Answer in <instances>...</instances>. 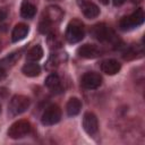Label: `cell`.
I'll return each instance as SVG.
<instances>
[{
  "mask_svg": "<svg viewBox=\"0 0 145 145\" xmlns=\"http://www.w3.org/2000/svg\"><path fill=\"white\" fill-rule=\"evenodd\" d=\"M136 54H137V50H136L135 48H130L129 50H127V51L123 53V59H126V60L134 59V58L137 57Z\"/></svg>",
  "mask_w": 145,
  "mask_h": 145,
  "instance_id": "20",
  "label": "cell"
},
{
  "mask_svg": "<svg viewBox=\"0 0 145 145\" xmlns=\"http://www.w3.org/2000/svg\"><path fill=\"white\" fill-rule=\"evenodd\" d=\"M84 35H85V29L79 20L74 19L68 24L65 33V37L69 43H77L82 41L84 39Z\"/></svg>",
  "mask_w": 145,
  "mask_h": 145,
  "instance_id": "3",
  "label": "cell"
},
{
  "mask_svg": "<svg viewBox=\"0 0 145 145\" xmlns=\"http://www.w3.org/2000/svg\"><path fill=\"white\" fill-rule=\"evenodd\" d=\"M63 16V11L58 7V6H49L44 10V17L43 19L49 20L51 24L52 23H58Z\"/></svg>",
  "mask_w": 145,
  "mask_h": 145,
  "instance_id": "11",
  "label": "cell"
},
{
  "mask_svg": "<svg viewBox=\"0 0 145 145\" xmlns=\"http://www.w3.org/2000/svg\"><path fill=\"white\" fill-rule=\"evenodd\" d=\"M43 57V49L40 44L37 45H34L26 54V59L28 61H33V62H36L39 61L41 58Z\"/></svg>",
  "mask_w": 145,
  "mask_h": 145,
  "instance_id": "18",
  "label": "cell"
},
{
  "mask_svg": "<svg viewBox=\"0 0 145 145\" xmlns=\"http://www.w3.org/2000/svg\"><path fill=\"white\" fill-rule=\"evenodd\" d=\"M28 32H29V28H28V26H27L26 24H23V23L17 24V25L14 27V29H12V33H11V41H12V42H19V41L24 40V39L27 36Z\"/></svg>",
  "mask_w": 145,
  "mask_h": 145,
  "instance_id": "13",
  "label": "cell"
},
{
  "mask_svg": "<svg viewBox=\"0 0 145 145\" xmlns=\"http://www.w3.org/2000/svg\"><path fill=\"white\" fill-rule=\"evenodd\" d=\"M60 118H61V109L57 104H51L44 110L41 121L44 126H52L59 122Z\"/></svg>",
  "mask_w": 145,
  "mask_h": 145,
  "instance_id": "5",
  "label": "cell"
},
{
  "mask_svg": "<svg viewBox=\"0 0 145 145\" xmlns=\"http://www.w3.org/2000/svg\"><path fill=\"white\" fill-rule=\"evenodd\" d=\"M6 75H7V72H6V70H5V68L0 65V80H2L5 77H6Z\"/></svg>",
  "mask_w": 145,
  "mask_h": 145,
  "instance_id": "22",
  "label": "cell"
},
{
  "mask_svg": "<svg viewBox=\"0 0 145 145\" xmlns=\"http://www.w3.org/2000/svg\"><path fill=\"white\" fill-rule=\"evenodd\" d=\"M22 71L25 76L27 77H36L40 75L41 72V67L39 63L36 62H33V61H29L28 63L24 65L23 68H22Z\"/></svg>",
  "mask_w": 145,
  "mask_h": 145,
  "instance_id": "17",
  "label": "cell"
},
{
  "mask_svg": "<svg viewBox=\"0 0 145 145\" xmlns=\"http://www.w3.org/2000/svg\"><path fill=\"white\" fill-rule=\"evenodd\" d=\"M144 19H145V16H144L143 9L138 8L133 14L123 17L119 22V27L122 31H130V29H134V28L140 26L144 23Z\"/></svg>",
  "mask_w": 145,
  "mask_h": 145,
  "instance_id": "1",
  "label": "cell"
},
{
  "mask_svg": "<svg viewBox=\"0 0 145 145\" xmlns=\"http://www.w3.org/2000/svg\"><path fill=\"white\" fill-rule=\"evenodd\" d=\"M92 34L100 42H108L111 41V39L113 37V32L105 24H97L93 26Z\"/></svg>",
  "mask_w": 145,
  "mask_h": 145,
  "instance_id": "7",
  "label": "cell"
},
{
  "mask_svg": "<svg viewBox=\"0 0 145 145\" xmlns=\"http://www.w3.org/2000/svg\"><path fill=\"white\" fill-rule=\"evenodd\" d=\"M0 111H1V106H0Z\"/></svg>",
  "mask_w": 145,
  "mask_h": 145,
  "instance_id": "26",
  "label": "cell"
},
{
  "mask_svg": "<svg viewBox=\"0 0 145 145\" xmlns=\"http://www.w3.org/2000/svg\"><path fill=\"white\" fill-rule=\"evenodd\" d=\"M121 65L116 59H106L101 62V70L106 75H116L119 72Z\"/></svg>",
  "mask_w": 145,
  "mask_h": 145,
  "instance_id": "12",
  "label": "cell"
},
{
  "mask_svg": "<svg viewBox=\"0 0 145 145\" xmlns=\"http://www.w3.org/2000/svg\"><path fill=\"white\" fill-rule=\"evenodd\" d=\"M100 2L103 3V5H106V3L109 2V0H100Z\"/></svg>",
  "mask_w": 145,
  "mask_h": 145,
  "instance_id": "24",
  "label": "cell"
},
{
  "mask_svg": "<svg viewBox=\"0 0 145 145\" xmlns=\"http://www.w3.org/2000/svg\"><path fill=\"white\" fill-rule=\"evenodd\" d=\"M80 109H82V102H80V100L77 99V97H70L69 101L67 102V105H66L67 114L70 116V117L77 116L80 112Z\"/></svg>",
  "mask_w": 145,
  "mask_h": 145,
  "instance_id": "16",
  "label": "cell"
},
{
  "mask_svg": "<svg viewBox=\"0 0 145 145\" xmlns=\"http://www.w3.org/2000/svg\"><path fill=\"white\" fill-rule=\"evenodd\" d=\"M77 3L80 8V11L83 12V15L86 18L93 19V18H96L100 15V9L94 2L86 1V0H78Z\"/></svg>",
  "mask_w": 145,
  "mask_h": 145,
  "instance_id": "8",
  "label": "cell"
},
{
  "mask_svg": "<svg viewBox=\"0 0 145 145\" xmlns=\"http://www.w3.org/2000/svg\"><path fill=\"white\" fill-rule=\"evenodd\" d=\"M125 1L126 0H112V2H113L114 6H121L122 3H125Z\"/></svg>",
  "mask_w": 145,
  "mask_h": 145,
  "instance_id": "23",
  "label": "cell"
},
{
  "mask_svg": "<svg viewBox=\"0 0 145 145\" xmlns=\"http://www.w3.org/2000/svg\"><path fill=\"white\" fill-rule=\"evenodd\" d=\"M40 32L43 33V34H49L50 31H51V23L46 19H43L41 23H40V27H39Z\"/></svg>",
  "mask_w": 145,
  "mask_h": 145,
  "instance_id": "19",
  "label": "cell"
},
{
  "mask_svg": "<svg viewBox=\"0 0 145 145\" xmlns=\"http://www.w3.org/2000/svg\"><path fill=\"white\" fill-rule=\"evenodd\" d=\"M8 15V11L6 8H0V22H2Z\"/></svg>",
  "mask_w": 145,
  "mask_h": 145,
  "instance_id": "21",
  "label": "cell"
},
{
  "mask_svg": "<svg viewBox=\"0 0 145 145\" xmlns=\"http://www.w3.org/2000/svg\"><path fill=\"white\" fill-rule=\"evenodd\" d=\"M31 131V123L27 120H18L8 129V136L12 139H19L27 136Z\"/></svg>",
  "mask_w": 145,
  "mask_h": 145,
  "instance_id": "4",
  "label": "cell"
},
{
  "mask_svg": "<svg viewBox=\"0 0 145 145\" xmlns=\"http://www.w3.org/2000/svg\"><path fill=\"white\" fill-rule=\"evenodd\" d=\"M80 84L86 89H95L102 84V77L97 72L89 71V72H86L83 75Z\"/></svg>",
  "mask_w": 145,
  "mask_h": 145,
  "instance_id": "6",
  "label": "cell"
},
{
  "mask_svg": "<svg viewBox=\"0 0 145 145\" xmlns=\"http://www.w3.org/2000/svg\"><path fill=\"white\" fill-rule=\"evenodd\" d=\"M77 54L85 59H94L101 54V50L94 44H84L77 49Z\"/></svg>",
  "mask_w": 145,
  "mask_h": 145,
  "instance_id": "10",
  "label": "cell"
},
{
  "mask_svg": "<svg viewBox=\"0 0 145 145\" xmlns=\"http://www.w3.org/2000/svg\"><path fill=\"white\" fill-rule=\"evenodd\" d=\"M31 105V100L29 97L25 96V95H20L17 94L15 96L11 97L9 105H8V112L10 116L15 117L18 114L24 113Z\"/></svg>",
  "mask_w": 145,
  "mask_h": 145,
  "instance_id": "2",
  "label": "cell"
},
{
  "mask_svg": "<svg viewBox=\"0 0 145 145\" xmlns=\"http://www.w3.org/2000/svg\"><path fill=\"white\" fill-rule=\"evenodd\" d=\"M45 86L51 89L52 92H60L62 86H61V80L60 77L57 74H51L45 78Z\"/></svg>",
  "mask_w": 145,
  "mask_h": 145,
  "instance_id": "15",
  "label": "cell"
},
{
  "mask_svg": "<svg viewBox=\"0 0 145 145\" xmlns=\"http://www.w3.org/2000/svg\"><path fill=\"white\" fill-rule=\"evenodd\" d=\"M83 128L88 135H94L99 130V121L93 112H86L83 117Z\"/></svg>",
  "mask_w": 145,
  "mask_h": 145,
  "instance_id": "9",
  "label": "cell"
},
{
  "mask_svg": "<svg viewBox=\"0 0 145 145\" xmlns=\"http://www.w3.org/2000/svg\"><path fill=\"white\" fill-rule=\"evenodd\" d=\"M36 14V7L28 0H24L22 2V6H20V15L23 18H26V19H31L35 16Z\"/></svg>",
  "mask_w": 145,
  "mask_h": 145,
  "instance_id": "14",
  "label": "cell"
},
{
  "mask_svg": "<svg viewBox=\"0 0 145 145\" xmlns=\"http://www.w3.org/2000/svg\"><path fill=\"white\" fill-rule=\"evenodd\" d=\"M133 1H135V2H136V1H140V0H133Z\"/></svg>",
  "mask_w": 145,
  "mask_h": 145,
  "instance_id": "25",
  "label": "cell"
}]
</instances>
